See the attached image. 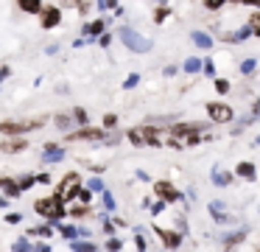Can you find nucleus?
Segmentation results:
<instances>
[{
    "label": "nucleus",
    "instance_id": "obj_1",
    "mask_svg": "<svg viewBox=\"0 0 260 252\" xmlns=\"http://www.w3.org/2000/svg\"><path fill=\"white\" fill-rule=\"evenodd\" d=\"M34 213L42 218V221H62V218H68V202L62 199L59 193H48V196H40V199H34Z\"/></svg>",
    "mask_w": 260,
    "mask_h": 252
},
{
    "label": "nucleus",
    "instance_id": "obj_2",
    "mask_svg": "<svg viewBox=\"0 0 260 252\" xmlns=\"http://www.w3.org/2000/svg\"><path fill=\"white\" fill-rule=\"evenodd\" d=\"M104 137H107V129L92 126V123L76 126V129H70V132H64V140H68V143H104Z\"/></svg>",
    "mask_w": 260,
    "mask_h": 252
},
{
    "label": "nucleus",
    "instance_id": "obj_3",
    "mask_svg": "<svg viewBox=\"0 0 260 252\" xmlns=\"http://www.w3.org/2000/svg\"><path fill=\"white\" fill-rule=\"evenodd\" d=\"M48 123V118H31V121H0V134L3 137H12V134H28V132H37Z\"/></svg>",
    "mask_w": 260,
    "mask_h": 252
},
{
    "label": "nucleus",
    "instance_id": "obj_4",
    "mask_svg": "<svg viewBox=\"0 0 260 252\" xmlns=\"http://www.w3.org/2000/svg\"><path fill=\"white\" fill-rule=\"evenodd\" d=\"M37 20H40V28H42V31H53V28H59V25H62L64 11H62V6L48 3V6H42V9H40Z\"/></svg>",
    "mask_w": 260,
    "mask_h": 252
},
{
    "label": "nucleus",
    "instance_id": "obj_5",
    "mask_svg": "<svg viewBox=\"0 0 260 252\" xmlns=\"http://www.w3.org/2000/svg\"><path fill=\"white\" fill-rule=\"evenodd\" d=\"M118 37H120V42H123L129 50H135V53H146V50H151V42L143 39L140 34H135L132 28H120Z\"/></svg>",
    "mask_w": 260,
    "mask_h": 252
},
{
    "label": "nucleus",
    "instance_id": "obj_6",
    "mask_svg": "<svg viewBox=\"0 0 260 252\" xmlns=\"http://www.w3.org/2000/svg\"><path fill=\"white\" fill-rule=\"evenodd\" d=\"M207 115L213 123H230L232 118H235V109H232L230 104H224V101H207Z\"/></svg>",
    "mask_w": 260,
    "mask_h": 252
},
{
    "label": "nucleus",
    "instance_id": "obj_7",
    "mask_svg": "<svg viewBox=\"0 0 260 252\" xmlns=\"http://www.w3.org/2000/svg\"><path fill=\"white\" fill-rule=\"evenodd\" d=\"M154 193H157L162 202H171V205L182 199V193L176 190V185L168 182V179H157V182H154Z\"/></svg>",
    "mask_w": 260,
    "mask_h": 252
},
{
    "label": "nucleus",
    "instance_id": "obj_8",
    "mask_svg": "<svg viewBox=\"0 0 260 252\" xmlns=\"http://www.w3.org/2000/svg\"><path fill=\"white\" fill-rule=\"evenodd\" d=\"M28 149V137L25 134H12V137H3L0 140V151L3 154H20V151Z\"/></svg>",
    "mask_w": 260,
    "mask_h": 252
},
{
    "label": "nucleus",
    "instance_id": "obj_9",
    "mask_svg": "<svg viewBox=\"0 0 260 252\" xmlns=\"http://www.w3.org/2000/svg\"><path fill=\"white\" fill-rule=\"evenodd\" d=\"M64 157H68V151H64L59 143H45L42 146V162H45V165H56V162L64 160Z\"/></svg>",
    "mask_w": 260,
    "mask_h": 252
},
{
    "label": "nucleus",
    "instance_id": "obj_10",
    "mask_svg": "<svg viewBox=\"0 0 260 252\" xmlns=\"http://www.w3.org/2000/svg\"><path fill=\"white\" fill-rule=\"evenodd\" d=\"M68 216L76 218V221H81V218L92 216V205H87V202H70V205H68Z\"/></svg>",
    "mask_w": 260,
    "mask_h": 252
},
{
    "label": "nucleus",
    "instance_id": "obj_11",
    "mask_svg": "<svg viewBox=\"0 0 260 252\" xmlns=\"http://www.w3.org/2000/svg\"><path fill=\"white\" fill-rule=\"evenodd\" d=\"M0 193L12 196V199H20L23 190H20V185H17V177H0Z\"/></svg>",
    "mask_w": 260,
    "mask_h": 252
},
{
    "label": "nucleus",
    "instance_id": "obj_12",
    "mask_svg": "<svg viewBox=\"0 0 260 252\" xmlns=\"http://www.w3.org/2000/svg\"><path fill=\"white\" fill-rule=\"evenodd\" d=\"M154 233L159 235V241H162L165 246H171V249H176V246L182 244V235L176 233V230H162V227H154Z\"/></svg>",
    "mask_w": 260,
    "mask_h": 252
},
{
    "label": "nucleus",
    "instance_id": "obj_13",
    "mask_svg": "<svg viewBox=\"0 0 260 252\" xmlns=\"http://www.w3.org/2000/svg\"><path fill=\"white\" fill-rule=\"evenodd\" d=\"M104 28H107L104 20H92V22H84V25H81V34H84V39H98L104 34Z\"/></svg>",
    "mask_w": 260,
    "mask_h": 252
},
{
    "label": "nucleus",
    "instance_id": "obj_14",
    "mask_svg": "<svg viewBox=\"0 0 260 252\" xmlns=\"http://www.w3.org/2000/svg\"><path fill=\"white\" fill-rule=\"evenodd\" d=\"M53 126L59 129V132H70V129H76V121L70 112H56L53 115Z\"/></svg>",
    "mask_w": 260,
    "mask_h": 252
},
{
    "label": "nucleus",
    "instance_id": "obj_15",
    "mask_svg": "<svg viewBox=\"0 0 260 252\" xmlns=\"http://www.w3.org/2000/svg\"><path fill=\"white\" fill-rule=\"evenodd\" d=\"M14 3H17V9L23 11V14L37 17V14H40V9L45 6V0H14Z\"/></svg>",
    "mask_w": 260,
    "mask_h": 252
},
{
    "label": "nucleus",
    "instance_id": "obj_16",
    "mask_svg": "<svg viewBox=\"0 0 260 252\" xmlns=\"http://www.w3.org/2000/svg\"><path fill=\"white\" fill-rule=\"evenodd\" d=\"M53 230H59L64 241H73V238H79V227H76V224H64V218H62V221H56V224H53Z\"/></svg>",
    "mask_w": 260,
    "mask_h": 252
},
{
    "label": "nucleus",
    "instance_id": "obj_17",
    "mask_svg": "<svg viewBox=\"0 0 260 252\" xmlns=\"http://www.w3.org/2000/svg\"><path fill=\"white\" fill-rule=\"evenodd\" d=\"M25 233H28V235H37V238H53V224H51V221H42L40 227H28Z\"/></svg>",
    "mask_w": 260,
    "mask_h": 252
},
{
    "label": "nucleus",
    "instance_id": "obj_18",
    "mask_svg": "<svg viewBox=\"0 0 260 252\" xmlns=\"http://www.w3.org/2000/svg\"><path fill=\"white\" fill-rule=\"evenodd\" d=\"M68 244H70V249H73V252H95L98 249V246H95V241H81V238H73V241H68Z\"/></svg>",
    "mask_w": 260,
    "mask_h": 252
},
{
    "label": "nucleus",
    "instance_id": "obj_19",
    "mask_svg": "<svg viewBox=\"0 0 260 252\" xmlns=\"http://www.w3.org/2000/svg\"><path fill=\"white\" fill-rule=\"evenodd\" d=\"M235 174H238L241 179H254V177H257V171H254V165H252L249 160L238 162V165H235Z\"/></svg>",
    "mask_w": 260,
    "mask_h": 252
},
{
    "label": "nucleus",
    "instance_id": "obj_20",
    "mask_svg": "<svg viewBox=\"0 0 260 252\" xmlns=\"http://www.w3.org/2000/svg\"><path fill=\"white\" fill-rule=\"evenodd\" d=\"M70 115H73L76 126H87V123H90V115H87L84 106H70Z\"/></svg>",
    "mask_w": 260,
    "mask_h": 252
},
{
    "label": "nucleus",
    "instance_id": "obj_21",
    "mask_svg": "<svg viewBox=\"0 0 260 252\" xmlns=\"http://www.w3.org/2000/svg\"><path fill=\"white\" fill-rule=\"evenodd\" d=\"M70 182H81V174H79V171H68V174H64V177H62V179H59V185H56V188H53V190H56V193H59V190H62V188H68Z\"/></svg>",
    "mask_w": 260,
    "mask_h": 252
},
{
    "label": "nucleus",
    "instance_id": "obj_22",
    "mask_svg": "<svg viewBox=\"0 0 260 252\" xmlns=\"http://www.w3.org/2000/svg\"><path fill=\"white\" fill-rule=\"evenodd\" d=\"M17 185H20V190H31L37 185V174H20Z\"/></svg>",
    "mask_w": 260,
    "mask_h": 252
},
{
    "label": "nucleus",
    "instance_id": "obj_23",
    "mask_svg": "<svg viewBox=\"0 0 260 252\" xmlns=\"http://www.w3.org/2000/svg\"><path fill=\"white\" fill-rule=\"evenodd\" d=\"M101 126L107 129V132H112V129H118V115H112V112H107V115L101 118Z\"/></svg>",
    "mask_w": 260,
    "mask_h": 252
},
{
    "label": "nucleus",
    "instance_id": "obj_24",
    "mask_svg": "<svg viewBox=\"0 0 260 252\" xmlns=\"http://www.w3.org/2000/svg\"><path fill=\"white\" fill-rule=\"evenodd\" d=\"M101 199H104V207H107V210H115V207H118V202H115V196L109 193L107 188L101 190Z\"/></svg>",
    "mask_w": 260,
    "mask_h": 252
},
{
    "label": "nucleus",
    "instance_id": "obj_25",
    "mask_svg": "<svg viewBox=\"0 0 260 252\" xmlns=\"http://www.w3.org/2000/svg\"><path fill=\"white\" fill-rule=\"evenodd\" d=\"M31 246H34V244H31V238H17L12 244V249L14 252H23V249H31Z\"/></svg>",
    "mask_w": 260,
    "mask_h": 252
},
{
    "label": "nucleus",
    "instance_id": "obj_26",
    "mask_svg": "<svg viewBox=\"0 0 260 252\" xmlns=\"http://www.w3.org/2000/svg\"><path fill=\"white\" fill-rule=\"evenodd\" d=\"M202 3H204V9H207V11H218L221 6H226L230 0H202Z\"/></svg>",
    "mask_w": 260,
    "mask_h": 252
},
{
    "label": "nucleus",
    "instance_id": "obj_27",
    "mask_svg": "<svg viewBox=\"0 0 260 252\" xmlns=\"http://www.w3.org/2000/svg\"><path fill=\"white\" fill-rule=\"evenodd\" d=\"M168 14H171L168 6H159V9L154 11V22H165V20H168Z\"/></svg>",
    "mask_w": 260,
    "mask_h": 252
},
{
    "label": "nucleus",
    "instance_id": "obj_28",
    "mask_svg": "<svg viewBox=\"0 0 260 252\" xmlns=\"http://www.w3.org/2000/svg\"><path fill=\"white\" fill-rule=\"evenodd\" d=\"M23 213H3V221H6V224H20V221H23Z\"/></svg>",
    "mask_w": 260,
    "mask_h": 252
},
{
    "label": "nucleus",
    "instance_id": "obj_29",
    "mask_svg": "<svg viewBox=\"0 0 260 252\" xmlns=\"http://www.w3.org/2000/svg\"><path fill=\"white\" fill-rule=\"evenodd\" d=\"M79 202H87V205H92V190L81 185V188H79Z\"/></svg>",
    "mask_w": 260,
    "mask_h": 252
},
{
    "label": "nucleus",
    "instance_id": "obj_30",
    "mask_svg": "<svg viewBox=\"0 0 260 252\" xmlns=\"http://www.w3.org/2000/svg\"><path fill=\"white\" fill-rule=\"evenodd\" d=\"M51 182H53L51 171H40V174H37V185H51Z\"/></svg>",
    "mask_w": 260,
    "mask_h": 252
},
{
    "label": "nucleus",
    "instance_id": "obj_31",
    "mask_svg": "<svg viewBox=\"0 0 260 252\" xmlns=\"http://www.w3.org/2000/svg\"><path fill=\"white\" fill-rule=\"evenodd\" d=\"M87 188H90L92 193H101V190H104V182H101V179H98V177H92V179H90V185H87Z\"/></svg>",
    "mask_w": 260,
    "mask_h": 252
},
{
    "label": "nucleus",
    "instance_id": "obj_32",
    "mask_svg": "<svg viewBox=\"0 0 260 252\" xmlns=\"http://www.w3.org/2000/svg\"><path fill=\"white\" fill-rule=\"evenodd\" d=\"M104 246H107V249H120L123 241H120V238H107V244H104Z\"/></svg>",
    "mask_w": 260,
    "mask_h": 252
},
{
    "label": "nucleus",
    "instance_id": "obj_33",
    "mask_svg": "<svg viewBox=\"0 0 260 252\" xmlns=\"http://www.w3.org/2000/svg\"><path fill=\"white\" fill-rule=\"evenodd\" d=\"M115 6H118V0H98V9H101V11L115 9Z\"/></svg>",
    "mask_w": 260,
    "mask_h": 252
},
{
    "label": "nucleus",
    "instance_id": "obj_34",
    "mask_svg": "<svg viewBox=\"0 0 260 252\" xmlns=\"http://www.w3.org/2000/svg\"><path fill=\"white\" fill-rule=\"evenodd\" d=\"M109 42H112V34H107V31H104L101 37H98V45H101V48H109Z\"/></svg>",
    "mask_w": 260,
    "mask_h": 252
},
{
    "label": "nucleus",
    "instance_id": "obj_35",
    "mask_svg": "<svg viewBox=\"0 0 260 252\" xmlns=\"http://www.w3.org/2000/svg\"><path fill=\"white\" fill-rule=\"evenodd\" d=\"M137 81H140V76H137V73H132V76H129V78H126V81H123V87H126V90H132V87H135Z\"/></svg>",
    "mask_w": 260,
    "mask_h": 252
},
{
    "label": "nucleus",
    "instance_id": "obj_36",
    "mask_svg": "<svg viewBox=\"0 0 260 252\" xmlns=\"http://www.w3.org/2000/svg\"><path fill=\"white\" fill-rule=\"evenodd\" d=\"M215 90H218V93H230V84H226L224 78H215Z\"/></svg>",
    "mask_w": 260,
    "mask_h": 252
},
{
    "label": "nucleus",
    "instance_id": "obj_37",
    "mask_svg": "<svg viewBox=\"0 0 260 252\" xmlns=\"http://www.w3.org/2000/svg\"><path fill=\"white\" fill-rule=\"evenodd\" d=\"M9 76H12V67H9V65H3V67H0V84L6 81Z\"/></svg>",
    "mask_w": 260,
    "mask_h": 252
},
{
    "label": "nucleus",
    "instance_id": "obj_38",
    "mask_svg": "<svg viewBox=\"0 0 260 252\" xmlns=\"http://www.w3.org/2000/svg\"><path fill=\"white\" fill-rule=\"evenodd\" d=\"M9 205H12V196H6V193H0V210H6Z\"/></svg>",
    "mask_w": 260,
    "mask_h": 252
},
{
    "label": "nucleus",
    "instance_id": "obj_39",
    "mask_svg": "<svg viewBox=\"0 0 260 252\" xmlns=\"http://www.w3.org/2000/svg\"><path fill=\"white\" fill-rule=\"evenodd\" d=\"M135 246L137 249H146V238H143V235H135Z\"/></svg>",
    "mask_w": 260,
    "mask_h": 252
},
{
    "label": "nucleus",
    "instance_id": "obj_40",
    "mask_svg": "<svg viewBox=\"0 0 260 252\" xmlns=\"http://www.w3.org/2000/svg\"><path fill=\"white\" fill-rule=\"evenodd\" d=\"M252 25H254V34H260V14H252Z\"/></svg>",
    "mask_w": 260,
    "mask_h": 252
},
{
    "label": "nucleus",
    "instance_id": "obj_41",
    "mask_svg": "<svg viewBox=\"0 0 260 252\" xmlns=\"http://www.w3.org/2000/svg\"><path fill=\"white\" fill-rule=\"evenodd\" d=\"M193 39H196L199 45H210V39H207V37H202V34H193Z\"/></svg>",
    "mask_w": 260,
    "mask_h": 252
},
{
    "label": "nucleus",
    "instance_id": "obj_42",
    "mask_svg": "<svg viewBox=\"0 0 260 252\" xmlns=\"http://www.w3.org/2000/svg\"><path fill=\"white\" fill-rule=\"evenodd\" d=\"M196 67H199V62H196V59H190V62L185 65V70H196Z\"/></svg>",
    "mask_w": 260,
    "mask_h": 252
},
{
    "label": "nucleus",
    "instance_id": "obj_43",
    "mask_svg": "<svg viewBox=\"0 0 260 252\" xmlns=\"http://www.w3.org/2000/svg\"><path fill=\"white\" fill-rule=\"evenodd\" d=\"M257 37H260V34H257Z\"/></svg>",
    "mask_w": 260,
    "mask_h": 252
}]
</instances>
